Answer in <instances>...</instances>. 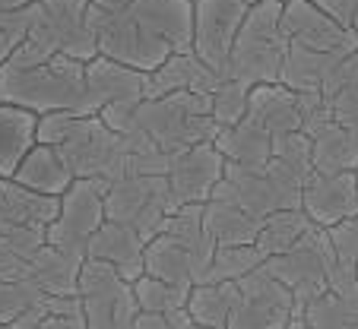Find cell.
Returning <instances> with one entry per match:
<instances>
[{
	"mask_svg": "<svg viewBox=\"0 0 358 329\" xmlns=\"http://www.w3.org/2000/svg\"><path fill=\"white\" fill-rule=\"evenodd\" d=\"M0 101L22 105L35 115H99L86 86V64L64 51H48L32 38L22 41L7 64H0Z\"/></svg>",
	"mask_w": 358,
	"mask_h": 329,
	"instance_id": "6da1fadb",
	"label": "cell"
},
{
	"mask_svg": "<svg viewBox=\"0 0 358 329\" xmlns=\"http://www.w3.org/2000/svg\"><path fill=\"white\" fill-rule=\"evenodd\" d=\"M289 45H292L289 35L282 32V3L279 0L250 3L248 16H244L241 29H238L235 47H231L229 76L248 82V86L279 82Z\"/></svg>",
	"mask_w": 358,
	"mask_h": 329,
	"instance_id": "7a4b0ae2",
	"label": "cell"
},
{
	"mask_svg": "<svg viewBox=\"0 0 358 329\" xmlns=\"http://www.w3.org/2000/svg\"><path fill=\"white\" fill-rule=\"evenodd\" d=\"M61 155L70 165L73 177H92L108 190V184L130 175V149L117 130H111L99 115H80L61 142Z\"/></svg>",
	"mask_w": 358,
	"mask_h": 329,
	"instance_id": "3957f363",
	"label": "cell"
},
{
	"mask_svg": "<svg viewBox=\"0 0 358 329\" xmlns=\"http://www.w3.org/2000/svg\"><path fill=\"white\" fill-rule=\"evenodd\" d=\"M336 260H339V254L330 241V228L314 225L295 247H289L285 254L270 256V260H264V263L273 276L292 291L298 316H301L304 307H311L320 295L330 291L327 276H330V269L336 266Z\"/></svg>",
	"mask_w": 358,
	"mask_h": 329,
	"instance_id": "277c9868",
	"label": "cell"
},
{
	"mask_svg": "<svg viewBox=\"0 0 358 329\" xmlns=\"http://www.w3.org/2000/svg\"><path fill=\"white\" fill-rule=\"evenodd\" d=\"M76 295L86 310V329H134V320L140 316L134 282L95 256L83 260Z\"/></svg>",
	"mask_w": 358,
	"mask_h": 329,
	"instance_id": "5b68a950",
	"label": "cell"
},
{
	"mask_svg": "<svg viewBox=\"0 0 358 329\" xmlns=\"http://www.w3.org/2000/svg\"><path fill=\"white\" fill-rule=\"evenodd\" d=\"M169 212H175L169 175H134L130 171L105 190V215L111 222L134 225L146 244L162 231Z\"/></svg>",
	"mask_w": 358,
	"mask_h": 329,
	"instance_id": "8992f818",
	"label": "cell"
},
{
	"mask_svg": "<svg viewBox=\"0 0 358 329\" xmlns=\"http://www.w3.org/2000/svg\"><path fill=\"white\" fill-rule=\"evenodd\" d=\"M105 219V187L92 177H73V184L61 193V215L48 225V244L86 260L89 237Z\"/></svg>",
	"mask_w": 358,
	"mask_h": 329,
	"instance_id": "52a82bcc",
	"label": "cell"
},
{
	"mask_svg": "<svg viewBox=\"0 0 358 329\" xmlns=\"http://www.w3.org/2000/svg\"><path fill=\"white\" fill-rule=\"evenodd\" d=\"M241 304L231 310L225 329H285L298 316L292 291L273 276L266 263L238 279Z\"/></svg>",
	"mask_w": 358,
	"mask_h": 329,
	"instance_id": "ba28073f",
	"label": "cell"
},
{
	"mask_svg": "<svg viewBox=\"0 0 358 329\" xmlns=\"http://www.w3.org/2000/svg\"><path fill=\"white\" fill-rule=\"evenodd\" d=\"M248 7V0H194V54L219 76H229L231 47Z\"/></svg>",
	"mask_w": 358,
	"mask_h": 329,
	"instance_id": "9c48e42d",
	"label": "cell"
},
{
	"mask_svg": "<svg viewBox=\"0 0 358 329\" xmlns=\"http://www.w3.org/2000/svg\"><path fill=\"white\" fill-rule=\"evenodd\" d=\"M225 175V155L216 142H196L190 149L171 155L169 187L171 206L181 209L187 203H206Z\"/></svg>",
	"mask_w": 358,
	"mask_h": 329,
	"instance_id": "30bf717a",
	"label": "cell"
},
{
	"mask_svg": "<svg viewBox=\"0 0 358 329\" xmlns=\"http://www.w3.org/2000/svg\"><path fill=\"white\" fill-rule=\"evenodd\" d=\"M301 209L314 225L333 228L349 215H358V171L317 175L314 171L301 190Z\"/></svg>",
	"mask_w": 358,
	"mask_h": 329,
	"instance_id": "8fae6325",
	"label": "cell"
},
{
	"mask_svg": "<svg viewBox=\"0 0 358 329\" xmlns=\"http://www.w3.org/2000/svg\"><path fill=\"white\" fill-rule=\"evenodd\" d=\"M61 215V196L38 193L16 177H0V235L13 228H48Z\"/></svg>",
	"mask_w": 358,
	"mask_h": 329,
	"instance_id": "7c38bea8",
	"label": "cell"
},
{
	"mask_svg": "<svg viewBox=\"0 0 358 329\" xmlns=\"http://www.w3.org/2000/svg\"><path fill=\"white\" fill-rule=\"evenodd\" d=\"M127 13L171 51H194V0H130Z\"/></svg>",
	"mask_w": 358,
	"mask_h": 329,
	"instance_id": "4fadbf2b",
	"label": "cell"
},
{
	"mask_svg": "<svg viewBox=\"0 0 358 329\" xmlns=\"http://www.w3.org/2000/svg\"><path fill=\"white\" fill-rule=\"evenodd\" d=\"M213 196L244 209V212H250L254 219H260V222H264L266 215L276 212V209H282V203H279L266 171L248 168V165H235V161H225V175H222V181L216 184Z\"/></svg>",
	"mask_w": 358,
	"mask_h": 329,
	"instance_id": "5bb4252c",
	"label": "cell"
},
{
	"mask_svg": "<svg viewBox=\"0 0 358 329\" xmlns=\"http://www.w3.org/2000/svg\"><path fill=\"white\" fill-rule=\"evenodd\" d=\"M89 256L111 263L127 282H136L146 272V241L134 225L124 222L105 219L89 237Z\"/></svg>",
	"mask_w": 358,
	"mask_h": 329,
	"instance_id": "9a60e30c",
	"label": "cell"
},
{
	"mask_svg": "<svg viewBox=\"0 0 358 329\" xmlns=\"http://www.w3.org/2000/svg\"><path fill=\"white\" fill-rule=\"evenodd\" d=\"M86 86L92 95L95 111H101L111 101H143L146 98V73L136 67L95 54L86 64Z\"/></svg>",
	"mask_w": 358,
	"mask_h": 329,
	"instance_id": "2e32d148",
	"label": "cell"
},
{
	"mask_svg": "<svg viewBox=\"0 0 358 329\" xmlns=\"http://www.w3.org/2000/svg\"><path fill=\"white\" fill-rule=\"evenodd\" d=\"M35 142H38V115L22 105L0 101V177H13Z\"/></svg>",
	"mask_w": 358,
	"mask_h": 329,
	"instance_id": "e0dca14e",
	"label": "cell"
},
{
	"mask_svg": "<svg viewBox=\"0 0 358 329\" xmlns=\"http://www.w3.org/2000/svg\"><path fill=\"white\" fill-rule=\"evenodd\" d=\"M266 130L273 133V142L285 133L301 130V115H298V92L285 82H260L250 89V111Z\"/></svg>",
	"mask_w": 358,
	"mask_h": 329,
	"instance_id": "ac0fdd59",
	"label": "cell"
},
{
	"mask_svg": "<svg viewBox=\"0 0 358 329\" xmlns=\"http://www.w3.org/2000/svg\"><path fill=\"white\" fill-rule=\"evenodd\" d=\"M13 177L20 184H26V187L38 190V193H51V196H61L73 184V171L64 161L61 149L48 146V142H35L29 149V155L20 161V168L13 171Z\"/></svg>",
	"mask_w": 358,
	"mask_h": 329,
	"instance_id": "d6986e66",
	"label": "cell"
},
{
	"mask_svg": "<svg viewBox=\"0 0 358 329\" xmlns=\"http://www.w3.org/2000/svg\"><path fill=\"white\" fill-rule=\"evenodd\" d=\"M216 146L222 149L225 161L248 165V168H264L273 159V133L254 115L238 121L235 127H225L216 136Z\"/></svg>",
	"mask_w": 358,
	"mask_h": 329,
	"instance_id": "ffe728a7",
	"label": "cell"
},
{
	"mask_svg": "<svg viewBox=\"0 0 358 329\" xmlns=\"http://www.w3.org/2000/svg\"><path fill=\"white\" fill-rule=\"evenodd\" d=\"M80 266H83L80 256H70L55 244H45L38 254L29 256L26 279H32L45 295H76Z\"/></svg>",
	"mask_w": 358,
	"mask_h": 329,
	"instance_id": "44dd1931",
	"label": "cell"
},
{
	"mask_svg": "<svg viewBox=\"0 0 358 329\" xmlns=\"http://www.w3.org/2000/svg\"><path fill=\"white\" fill-rule=\"evenodd\" d=\"M345 54H352V51H314V47H304L292 41L279 82H285L295 92H301V89H320L324 80L330 76V70L343 61Z\"/></svg>",
	"mask_w": 358,
	"mask_h": 329,
	"instance_id": "7402d4cb",
	"label": "cell"
},
{
	"mask_svg": "<svg viewBox=\"0 0 358 329\" xmlns=\"http://www.w3.org/2000/svg\"><path fill=\"white\" fill-rule=\"evenodd\" d=\"M314 171L317 175H339L358 171V127L333 121L314 136Z\"/></svg>",
	"mask_w": 358,
	"mask_h": 329,
	"instance_id": "603a6c76",
	"label": "cell"
},
{
	"mask_svg": "<svg viewBox=\"0 0 358 329\" xmlns=\"http://www.w3.org/2000/svg\"><path fill=\"white\" fill-rule=\"evenodd\" d=\"M203 228L213 235L216 244H254L260 235V219L250 212L231 206L225 200H210L203 203Z\"/></svg>",
	"mask_w": 358,
	"mask_h": 329,
	"instance_id": "cb8c5ba5",
	"label": "cell"
},
{
	"mask_svg": "<svg viewBox=\"0 0 358 329\" xmlns=\"http://www.w3.org/2000/svg\"><path fill=\"white\" fill-rule=\"evenodd\" d=\"M241 288L238 282H196L190 288L187 310L194 314L196 326H213L225 329L229 326L231 310L241 304Z\"/></svg>",
	"mask_w": 358,
	"mask_h": 329,
	"instance_id": "d4e9b609",
	"label": "cell"
},
{
	"mask_svg": "<svg viewBox=\"0 0 358 329\" xmlns=\"http://www.w3.org/2000/svg\"><path fill=\"white\" fill-rule=\"evenodd\" d=\"M314 228V222L308 219L301 206L298 209H276L273 215H266L264 222H260V235H257V250L264 254V260L276 254H285L289 247H295L308 231Z\"/></svg>",
	"mask_w": 358,
	"mask_h": 329,
	"instance_id": "484cf974",
	"label": "cell"
},
{
	"mask_svg": "<svg viewBox=\"0 0 358 329\" xmlns=\"http://www.w3.org/2000/svg\"><path fill=\"white\" fill-rule=\"evenodd\" d=\"M146 272L165 282L190 285L194 288V266H190V254L184 250L181 241H175L171 235L159 231L152 241L146 244Z\"/></svg>",
	"mask_w": 358,
	"mask_h": 329,
	"instance_id": "4316f807",
	"label": "cell"
},
{
	"mask_svg": "<svg viewBox=\"0 0 358 329\" xmlns=\"http://www.w3.org/2000/svg\"><path fill=\"white\" fill-rule=\"evenodd\" d=\"M260 263H264V254L257 250V244H219L203 282H238Z\"/></svg>",
	"mask_w": 358,
	"mask_h": 329,
	"instance_id": "83f0119b",
	"label": "cell"
},
{
	"mask_svg": "<svg viewBox=\"0 0 358 329\" xmlns=\"http://www.w3.org/2000/svg\"><path fill=\"white\" fill-rule=\"evenodd\" d=\"M136 301H140V310L146 314H169L175 307H187L190 298V285H178V282H165V279H156L143 272L134 282Z\"/></svg>",
	"mask_w": 358,
	"mask_h": 329,
	"instance_id": "f1b7e54d",
	"label": "cell"
},
{
	"mask_svg": "<svg viewBox=\"0 0 358 329\" xmlns=\"http://www.w3.org/2000/svg\"><path fill=\"white\" fill-rule=\"evenodd\" d=\"M250 89L248 82L241 80H222L213 92V117H216L219 127H235L238 121H244L250 111Z\"/></svg>",
	"mask_w": 358,
	"mask_h": 329,
	"instance_id": "f546056e",
	"label": "cell"
},
{
	"mask_svg": "<svg viewBox=\"0 0 358 329\" xmlns=\"http://www.w3.org/2000/svg\"><path fill=\"white\" fill-rule=\"evenodd\" d=\"M273 155H276L282 165H289L301 181L314 175V136L304 133V130H295V133H285L273 142Z\"/></svg>",
	"mask_w": 358,
	"mask_h": 329,
	"instance_id": "4dcf8cb0",
	"label": "cell"
},
{
	"mask_svg": "<svg viewBox=\"0 0 358 329\" xmlns=\"http://www.w3.org/2000/svg\"><path fill=\"white\" fill-rule=\"evenodd\" d=\"M45 291L32 279H0V323L13 326L32 304H38Z\"/></svg>",
	"mask_w": 358,
	"mask_h": 329,
	"instance_id": "1f68e13d",
	"label": "cell"
},
{
	"mask_svg": "<svg viewBox=\"0 0 358 329\" xmlns=\"http://www.w3.org/2000/svg\"><path fill=\"white\" fill-rule=\"evenodd\" d=\"M298 115H301V130L317 136L327 124H333V98L324 89H301L298 92Z\"/></svg>",
	"mask_w": 358,
	"mask_h": 329,
	"instance_id": "d6a6232c",
	"label": "cell"
},
{
	"mask_svg": "<svg viewBox=\"0 0 358 329\" xmlns=\"http://www.w3.org/2000/svg\"><path fill=\"white\" fill-rule=\"evenodd\" d=\"M76 117H80L76 111H45V115H38V142L61 146L73 130Z\"/></svg>",
	"mask_w": 358,
	"mask_h": 329,
	"instance_id": "836d02e7",
	"label": "cell"
},
{
	"mask_svg": "<svg viewBox=\"0 0 358 329\" xmlns=\"http://www.w3.org/2000/svg\"><path fill=\"white\" fill-rule=\"evenodd\" d=\"M330 241H333V247H336L339 260L358 263V215H349V219H343L339 225H333Z\"/></svg>",
	"mask_w": 358,
	"mask_h": 329,
	"instance_id": "e575fe53",
	"label": "cell"
},
{
	"mask_svg": "<svg viewBox=\"0 0 358 329\" xmlns=\"http://www.w3.org/2000/svg\"><path fill=\"white\" fill-rule=\"evenodd\" d=\"M29 260L13 247L7 235H0V279H26Z\"/></svg>",
	"mask_w": 358,
	"mask_h": 329,
	"instance_id": "d590c367",
	"label": "cell"
},
{
	"mask_svg": "<svg viewBox=\"0 0 358 329\" xmlns=\"http://www.w3.org/2000/svg\"><path fill=\"white\" fill-rule=\"evenodd\" d=\"M165 323H169V329H196V320L187 307L169 310V314H165Z\"/></svg>",
	"mask_w": 358,
	"mask_h": 329,
	"instance_id": "8d00e7d4",
	"label": "cell"
},
{
	"mask_svg": "<svg viewBox=\"0 0 358 329\" xmlns=\"http://www.w3.org/2000/svg\"><path fill=\"white\" fill-rule=\"evenodd\" d=\"M20 45H22L20 35H13L10 29L0 26V64H7V57H10V54H13Z\"/></svg>",
	"mask_w": 358,
	"mask_h": 329,
	"instance_id": "74e56055",
	"label": "cell"
},
{
	"mask_svg": "<svg viewBox=\"0 0 358 329\" xmlns=\"http://www.w3.org/2000/svg\"><path fill=\"white\" fill-rule=\"evenodd\" d=\"M89 7L99 10V13H117V10H127L130 7V0H92Z\"/></svg>",
	"mask_w": 358,
	"mask_h": 329,
	"instance_id": "f35d334b",
	"label": "cell"
},
{
	"mask_svg": "<svg viewBox=\"0 0 358 329\" xmlns=\"http://www.w3.org/2000/svg\"><path fill=\"white\" fill-rule=\"evenodd\" d=\"M32 0H0V10H16V7H26Z\"/></svg>",
	"mask_w": 358,
	"mask_h": 329,
	"instance_id": "ab89813d",
	"label": "cell"
},
{
	"mask_svg": "<svg viewBox=\"0 0 358 329\" xmlns=\"http://www.w3.org/2000/svg\"><path fill=\"white\" fill-rule=\"evenodd\" d=\"M314 3H320V7H327V3H333V0H314Z\"/></svg>",
	"mask_w": 358,
	"mask_h": 329,
	"instance_id": "60d3db41",
	"label": "cell"
},
{
	"mask_svg": "<svg viewBox=\"0 0 358 329\" xmlns=\"http://www.w3.org/2000/svg\"><path fill=\"white\" fill-rule=\"evenodd\" d=\"M248 3H260V0H248ZM279 3H285V0H279Z\"/></svg>",
	"mask_w": 358,
	"mask_h": 329,
	"instance_id": "b9f144b4",
	"label": "cell"
},
{
	"mask_svg": "<svg viewBox=\"0 0 358 329\" xmlns=\"http://www.w3.org/2000/svg\"><path fill=\"white\" fill-rule=\"evenodd\" d=\"M0 329H10V326H7V323H0Z\"/></svg>",
	"mask_w": 358,
	"mask_h": 329,
	"instance_id": "7bdbcfd3",
	"label": "cell"
}]
</instances>
